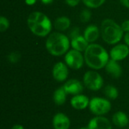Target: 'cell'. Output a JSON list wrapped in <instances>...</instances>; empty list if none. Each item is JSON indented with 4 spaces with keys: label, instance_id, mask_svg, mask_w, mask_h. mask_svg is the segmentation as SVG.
I'll return each instance as SVG.
<instances>
[{
    "label": "cell",
    "instance_id": "27",
    "mask_svg": "<svg viewBox=\"0 0 129 129\" xmlns=\"http://www.w3.org/2000/svg\"><path fill=\"white\" fill-rule=\"evenodd\" d=\"M121 26L125 33L129 32V20H126L123 21L121 24Z\"/></svg>",
    "mask_w": 129,
    "mask_h": 129
},
{
    "label": "cell",
    "instance_id": "2",
    "mask_svg": "<svg viewBox=\"0 0 129 129\" xmlns=\"http://www.w3.org/2000/svg\"><path fill=\"white\" fill-rule=\"evenodd\" d=\"M27 26L36 36L45 37L52 29V23L49 17L41 11H33L27 17Z\"/></svg>",
    "mask_w": 129,
    "mask_h": 129
},
{
    "label": "cell",
    "instance_id": "34",
    "mask_svg": "<svg viewBox=\"0 0 129 129\" xmlns=\"http://www.w3.org/2000/svg\"><path fill=\"white\" fill-rule=\"evenodd\" d=\"M127 129H129V128H127Z\"/></svg>",
    "mask_w": 129,
    "mask_h": 129
},
{
    "label": "cell",
    "instance_id": "17",
    "mask_svg": "<svg viewBox=\"0 0 129 129\" xmlns=\"http://www.w3.org/2000/svg\"><path fill=\"white\" fill-rule=\"evenodd\" d=\"M89 44L90 43L85 39L83 35H80L70 40V46L73 48V49L81 52L85 51Z\"/></svg>",
    "mask_w": 129,
    "mask_h": 129
},
{
    "label": "cell",
    "instance_id": "19",
    "mask_svg": "<svg viewBox=\"0 0 129 129\" xmlns=\"http://www.w3.org/2000/svg\"><path fill=\"white\" fill-rule=\"evenodd\" d=\"M67 94H68L66 92L63 86L57 88L53 94V101L54 104L58 106H61L64 104L67 101Z\"/></svg>",
    "mask_w": 129,
    "mask_h": 129
},
{
    "label": "cell",
    "instance_id": "4",
    "mask_svg": "<svg viewBox=\"0 0 129 129\" xmlns=\"http://www.w3.org/2000/svg\"><path fill=\"white\" fill-rule=\"evenodd\" d=\"M124 31L121 25L118 24L112 19H104L101 26V36L103 40L109 45L118 44L122 37H124Z\"/></svg>",
    "mask_w": 129,
    "mask_h": 129
},
{
    "label": "cell",
    "instance_id": "30",
    "mask_svg": "<svg viewBox=\"0 0 129 129\" xmlns=\"http://www.w3.org/2000/svg\"><path fill=\"white\" fill-rule=\"evenodd\" d=\"M37 0H25V3L28 5H33L36 4Z\"/></svg>",
    "mask_w": 129,
    "mask_h": 129
},
{
    "label": "cell",
    "instance_id": "12",
    "mask_svg": "<svg viewBox=\"0 0 129 129\" xmlns=\"http://www.w3.org/2000/svg\"><path fill=\"white\" fill-rule=\"evenodd\" d=\"M70 118L63 113H56L52 119V125L54 129H69L70 127Z\"/></svg>",
    "mask_w": 129,
    "mask_h": 129
},
{
    "label": "cell",
    "instance_id": "25",
    "mask_svg": "<svg viewBox=\"0 0 129 129\" xmlns=\"http://www.w3.org/2000/svg\"><path fill=\"white\" fill-rule=\"evenodd\" d=\"M80 35H82L81 32H80V29L79 27H76L75 26V27H73V28H72L70 29V31L69 33V36L68 37L71 40V39H74V38H76V37H77V36H79Z\"/></svg>",
    "mask_w": 129,
    "mask_h": 129
},
{
    "label": "cell",
    "instance_id": "33",
    "mask_svg": "<svg viewBox=\"0 0 129 129\" xmlns=\"http://www.w3.org/2000/svg\"><path fill=\"white\" fill-rule=\"evenodd\" d=\"M79 129H89L88 128V126L87 127H82V128H80Z\"/></svg>",
    "mask_w": 129,
    "mask_h": 129
},
{
    "label": "cell",
    "instance_id": "26",
    "mask_svg": "<svg viewBox=\"0 0 129 129\" xmlns=\"http://www.w3.org/2000/svg\"><path fill=\"white\" fill-rule=\"evenodd\" d=\"M80 1L81 0H64L65 3L67 5L70 6V7H76V6H77L79 4Z\"/></svg>",
    "mask_w": 129,
    "mask_h": 129
},
{
    "label": "cell",
    "instance_id": "13",
    "mask_svg": "<svg viewBox=\"0 0 129 129\" xmlns=\"http://www.w3.org/2000/svg\"><path fill=\"white\" fill-rule=\"evenodd\" d=\"M90 99L85 94H80L75 96L70 99V105L73 108L78 110H82L89 107Z\"/></svg>",
    "mask_w": 129,
    "mask_h": 129
},
{
    "label": "cell",
    "instance_id": "28",
    "mask_svg": "<svg viewBox=\"0 0 129 129\" xmlns=\"http://www.w3.org/2000/svg\"><path fill=\"white\" fill-rule=\"evenodd\" d=\"M124 41H125V44H126L129 47V32L125 33L124 34Z\"/></svg>",
    "mask_w": 129,
    "mask_h": 129
},
{
    "label": "cell",
    "instance_id": "32",
    "mask_svg": "<svg viewBox=\"0 0 129 129\" xmlns=\"http://www.w3.org/2000/svg\"><path fill=\"white\" fill-rule=\"evenodd\" d=\"M39 1H40V2H42L44 5H48V4L52 3L54 0H39Z\"/></svg>",
    "mask_w": 129,
    "mask_h": 129
},
{
    "label": "cell",
    "instance_id": "20",
    "mask_svg": "<svg viewBox=\"0 0 129 129\" xmlns=\"http://www.w3.org/2000/svg\"><path fill=\"white\" fill-rule=\"evenodd\" d=\"M104 94L108 99H111V100H116L119 97L118 89L116 88V87L112 85H109L105 87Z\"/></svg>",
    "mask_w": 129,
    "mask_h": 129
},
{
    "label": "cell",
    "instance_id": "11",
    "mask_svg": "<svg viewBox=\"0 0 129 129\" xmlns=\"http://www.w3.org/2000/svg\"><path fill=\"white\" fill-rule=\"evenodd\" d=\"M89 129H113L110 121L104 116H96L88 124Z\"/></svg>",
    "mask_w": 129,
    "mask_h": 129
},
{
    "label": "cell",
    "instance_id": "22",
    "mask_svg": "<svg viewBox=\"0 0 129 129\" xmlns=\"http://www.w3.org/2000/svg\"><path fill=\"white\" fill-rule=\"evenodd\" d=\"M91 12L88 9H83L79 14V19L82 23L88 22L91 20Z\"/></svg>",
    "mask_w": 129,
    "mask_h": 129
},
{
    "label": "cell",
    "instance_id": "1",
    "mask_svg": "<svg viewBox=\"0 0 129 129\" xmlns=\"http://www.w3.org/2000/svg\"><path fill=\"white\" fill-rule=\"evenodd\" d=\"M84 57L86 65L94 70L105 68L110 59L107 51L102 45L96 43L89 44L84 51Z\"/></svg>",
    "mask_w": 129,
    "mask_h": 129
},
{
    "label": "cell",
    "instance_id": "10",
    "mask_svg": "<svg viewBox=\"0 0 129 129\" xmlns=\"http://www.w3.org/2000/svg\"><path fill=\"white\" fill-rule=\"evenodd\" d=\"M63 87L68 94H71L73 96L80 94L84 91V84L76 79L67 80L63 84Z\"/></svg>",
    "mask_w": 129,
    "mask_h": 129
},
{
    "label": "cell",
    "instance_id": "23",
    "mask_svg": "<svg viewBox=\"0 0 129 129\" xmlns=\"http://www.w3.org/2000/svg\"><path fill=\"white\" fill-rule=\"evenodd\" d=\"M21 57L20 53L18 51H12L8 55V60L11 63H17Z\"/></svg>",
    "mask_w": 129,
    "mask_h": 129
},
{
    "label": "cell",
    "instance_id": "29",
    "mask_svg": "<svg viewBox=\"0 0 129 129\" xmlns=\"http://www.w3.org/2000/svg\"><path fill=\"white\" fill-rule=\"evenodd\" d=\"M119 2L124 7L129 8V0H119Z\"/></svg>",
    "mask_w": 129,
    "mask_h": 129
},
{
    "label": "cell",
    "instance_id": "14",
    "mask_svg": "<svg viewBox=\"0 0 129 129\" xmlns=\"http://www.w3.org/2000/svg\"><path fill=\"white\" fill-rule=\"evenodd\" d=\"M101 35V29L94 24L88 25L83 32V36L91 44L94 43Z\"/></svg>",
    "mask_w": 129,
    "mask_h": 129
},
{
    "label": "cell",
    "instance_id": "8",
    "mask_svg": "<svg viewBox=\"0 0 129 129\" xmlns=\"http://www.w3.org/2000/svg\"><path fill=\"white\" fill-rule=\"evenodd\" d=\"M69 76L67 65L63 62L56 63L52 68V76L57 82H62L67 80Z\"/></svg>",
    "mask_w": 129,
    "mask_h": 129
},
{
    "label": "cell",
    "instance_id": "16",
    "mask_svg": "<svg viewBox=\"0 0 129 129\" xmlns=\"http://www.w3.org/2000/svg\"><path fill=\"white\" fill-rule=\"evenodd\" d=\"M112 122L119 128H125L129 123L128 116L122 111H117L113 115Z\"/></svg>",
    "mask_w": 129,
    "mask_h": 129
},
{
    "label": "cell",
    "instance_id": "24",
    "mask_svg": "<svg viewBox=\"0 0 129 129\" xmlns=\"http://www.w3.org/2000/svg\"><path fill=\"white\" fill-rule=\"evenodd\" d=\"M10 26V22L8 19L5 16L0 17V32H5Z\"/></svg>",
    "mask_w": 129,
    "mask_h": 129
},
{
    "label": "cell",
    "instance_id": "21",
    "mask_svg": "<svg viewBox=\"0 0 129 129\" xmlns=\"http://www.w3.org/2000/svg\"><path fill=\"white\" fill-rule=\"evenodd\" d=\"M88 8H98L104 4L106 0H82Z\"/></svg>",
    "mask_w": 129,
    "mask_h": 129
},
{
    "label": "cell",
    "instance_id": "18",
    "mask_svg": "<svg viewBox=\"0 0 129 129\" xmlns=\"http://www.w3.org/2000/svg\"><path fill=\"white\" fill-rule=\"evenodd\" d=\"M71 21L68 17L60 16L56 18L54 23V29L57 32H64L70 27Z\"/></svg>",
    "mask_w": 129,
    "mask_h": 129
},
{
    "label": "cell",
    "instance_id": "5",
    "mask_svg": "<svg viewBox=\"0 0 129 129\" xmlns=\"http://www.w3.org/2000/svg\"><path fill=\"white\" fill-rule=\"evenodd\" d=\"M110 101L104 98L94 97L90 100L89 110L95 116H104L107 114L111 110Z\"/></svg>",
    "mask_w": 129,
    "mask_h": 129
},
{
    "label": "cell",
    "instance_id": "7",
    "mask_svg": "<svg viewBox=\"0 0 129 129\" xmlns=\"http://www.w3.org/2000/svg\"><path fill=\"white\" fill-rule=\"evenodd\" d=\"M64 60L68 67L77 70L83 67L85 63V57L84 54H82L81 51L72 49L69 50L65 54Z\"/></svg>",
    "mask_w": 129,
    "mask_h": 129
},
{
    "label": "cell",
    "instance_id": "31",
    "mask_svg": "<svg viewBox=\"0 0 129 129\" xmlns=\"http://www.w3.org/2000/svg\"><path fill=\"white\" fill-rule=\"evenodd\" d=\"M11 129H25V128H24V127H23L22 125H20V124H16V125H13V126H12Z\"/></svg>",
    "mask_w": 129,
    "mask_h": 129
},
{
    "label": "cell",
    "instance_id": "9",
    "mask_svg": "<svg viewBox=\"0 0 129 129\" xmlns=\"http://www.w3.org/2000/svg\"><path fill=\"white\" fill-rule=\"evenodd\" d=\"M129 55V47L126 44H116L110 51V57L116 61L125 59Z\"/></svg>",
    "mask_w": 129,
    "mask_h": 129
},
{
    "label": "cell",
    "instance_id": "15",
    "mask_svg": "<svg viewBox=\"0 0 129 129\" xmlns=\"http://www.w3.org/2000/svg\"><path fill=\"white\" fill-rule=\"evenodd\" d=\"M106 72L113 78L118 79L122 76V69L121 65L119 63V61L110 59L105 67Z\"/></svg>",
    "mask_w": 129,
    "mask_h": 129
},
{
    "label": "cell",
    "instance_id": "6",
    "mask_svg": "<svg viewBox=\"0 0 129 129\" xmlns=\"http://www.w3.org/2000/svg\"><path fill=\"white\" fill-rule=\"evenodd\" d=\"M84 85L91 91H98L104 85V79L100 73L95 70L87 71L83 76Z\"/></svg>",
    "mask_w": 129,
    "mask_h": 129
},
{
    "label": "cell",
    "instance_id": "3",
    "mask_svg": "<svg viewBox=\"0 0 129 129\" xmlns=\"http://www.w3.org/2000/svg\"><path fill=\"white\" fill-rule=\"evenodd\" d=\"M70 47V39L68 36L60 32H54L48 35L45 48L53 56L60 57L66 54Z\"/></svg>",
    "mask_w": 129,
    "mask_h": 129
}]
</instances>
